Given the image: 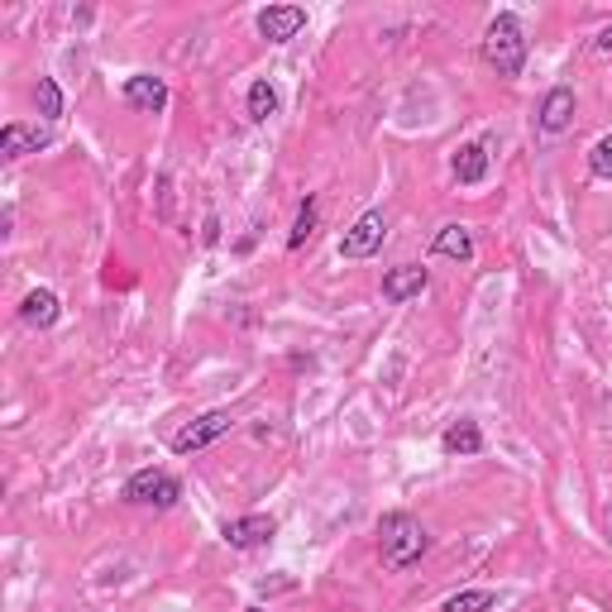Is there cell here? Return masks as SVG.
I'll list each match as a JSON object with an SVG mask.
<instances>
[{
    "instance_id": "21",
    "label": "cell",
    "mask_w": 612,
    "mask_h": 612,
    "mask_svg": "<svg viewBox=\"0 0 612 612\" xmlns=\"http://www.w3.org/2000/svg\"><path fill=\"white\" fill-rule=\"evenodd\" d=\"M593 48H599V53H612V24H608V29H599V39H593Z\"/></svg>"
},
{
    "instance_id": "20",
    "label": "cell",
    "mask_w": 612,
    "mask_h": 612,
    "mask_svg": "<svg viewBox=\"0 0 612 612\" xmlns=\"http://www.w3.org/2000/svg\"><path fill=\"white\" fill-rule=\"evenodd\" d=\"M584 164H589V177H599V182H612V135H599V139L589 144Z\"/></svg>"
},
{
    "instance_id": "13",
    "label": "cell",
    "mask_w": 612,
    "mask_h": 612,
    "mask_svg": "<svg viewBox=\"0 0 612 612\" xmlns=\"http://www.w3.org/2000/svg\"><path fill=\"white\" fill-rule=\"evenodd\" d=\"M58 316H62V302H58L53 287H29V293L20 297V326H29V330H53Z\"/></svg>"
},
{
    "instance_id": "10",
    "label": "cell",
    "mask_w": 612,
    "mask_h": 612,
    "mask_svg": "<svg viewBox=\"0 0 612 612\" xmlns=\"http://www.w3.org/2000/svg\"><path fill=\"white\" fill-rule=\"evenodd\" d=\"M254 29H259V39H268V43H293L306 29V6H264L254 14Z\"/></svg>"
},
{
    "instance_id": "9",
    "label": "cell",
    "mask_w": 612,
    "mask_h": 612,
    "mask_svg": "<svg viewBox=\"0 0 612 612\" xmlns=\"http://www.w3.org/2000/svg\"><path fill=\"white\" fill-rule=\"evenodd\" d=\"M431 287V268L426 264H393L383 273V302L388 306H407Z\"/></svg>"
},
{
    "instance_id": "1",
    "label": "cell",
    "mask_w": 612,
    "mask_h": 612,
    "mask_svg": "<svg viewBox=\"0 0 612 612\" xmlns=\"http://www.w3.org/2000/svg\"><path fill=\"white\" fill-rule=\"evenodd\" d=\"M431 551V531L422 526V517H412L407 507H393L378 517V560L388 574H407L426 560Z\"/></svg>"
},
{
    "instance_id": "4",
    "label": "cell",
    "mask_w": 612,
    "mask_h": 612,
    "mask_svg": "<svg viewBox=\"0 0 612 612\" xmlns=\"http://www.w3.org/2000/svg\"><path fill=\"white\" fill-rule=\"evenodd\" d=\"M230 431H235V416L225 412V407H216V412L191 416V422H187L182 431H172L168 450H172V455H197V450H206V445L225 441V436H230Z\"/></svg>"
},
{
    "instance_id": "18",
    "label": "cell",
    "mask_w": 612,
    "mask_h": 612,
    "mask_svg": "<svg viewBox=\"0 0 612 612\" xmlns=\"http://www.w3.org/2000/svg\"><path fill=\"white\" fill-rule=\"evenodd\" d=\"M316 225H320V201L306 191V201L297 206V220H293V230H287V249H306V239L316 235Z\"/></svg>"
},
{
    "instance_id": "3",
    "label": "cell",
    "mask_w": 612,
    "mask_h": 612,
    "mask_svg": "<svg viewBox=\"0 0 612 612\" xmlns=\"http://www.w3.org/2000/svg\"><path fill=\"white\" fill-rule=\"evenodd\" d=\"M120 497L130 507H154V512H168L182 503V478L168 474V470H135L130 478H125Z\"/></svg>"
},
{
    "instance_id": "5",
    "label": "cell",
    "mask_w": 612,
    "mask_h": 612,
    "mask_svg": "<svg viewBox=\"0 0 612 612\" xmlns=\"http://www.w3.org/2000/svg\"><path fill=\"white\" fill-rule=\"evenodd\" d=\"M383 239H388V216H383L378 206H368V211L340 235V259H349V264L374 259V254L383 249Z\"/></svg>"
},
{
    "instance_id": "19",
    "label": "cell",
    "mask_w": 612,
    "mask_h": 612,
    "mask_svg": "<svg viewBox=\"0 0 612 612\" xmlns=\"http://www.w3.org/2000/svg\"><path fill=\"white\" fill-rule=\"evenodd\" d=\"M493 608H497L493 589H460V593H450V599L441 603V612H493Z\"/></svg>"
},
{
    "instance_id": "7",
    "label": "cell",
    "mask_w": 612,
    "mask_h": 612,
    "mask_svg": "<svg viewBox=\"0 0 612 612\" xmlns=\"http://www.w3.org/2000/svg\"><path fill=\"white\" fill-rule=\"evenodd\" d=\"M273 536H278V522H273L268 512H245V517H230L220 526V541L230 545V551H264Z\"/></svg>"
},
{
    "instance_id": "22",
    "label": "cell",
    "mask_w": 612,
    "mask_h": 612,
    "mask_svg": "<svg viewBox=\"0 0 612 612\" xmlns=\"http://www.w3.org/2000/svg\"><path fill=\"white\" fill-rule=\"evenodd\" d=\"M245 612H264V608H259V603H249V608H245Z\"/></svg>"
},
{
    "instance_id": "16",
    "label": "cell",
    "mask_w": 612,
    "mask_h": 612,
    "mask_svg": "<svg viewBox=\"0 0 612 612\" xmlns=\"http://www.w3.org/2000/svg\"><path fill=\"white\" fill-rule=\"evenodd\" d=\"M283 110V101H278V87L268 82V77H259V82H249V91H245V116L254 120V125H268L273 116Z\"/></svg>"
},
{
    "instance_id": "14",
    "label": "cell",
    "mask_w": 612,
    "mask_h": 612,
    "mask_svg": "<svg viewBox=\"0 0 612 612\" xmlns=\"http://www.w3.org/2000/svg\"><path fill=\"white\" fill-rule=\"evenodd\" d=\"M431 254H436V259H450V264H474V230L460 220L441 225V230L431 235Z\"/></svg>"
},
{
    "instance_id": "15",
    "label": "cell",
    "mask_w": 612,
    "mask_h": 612,
    "mask_svg": "<svg viewBox=\"0 0 612 612\" xmlns=\"http://www.w3.org/2000/svg\"><path fill=\"white\" fill-rule=\"evenodd\" d=\"M483 426L478 422H470V416H460V422H450L445 431H441V450L450 460H474V455H483Z\"/></svg>"
},
{
    "instance_id": "6",
    "label": "cell",
    "mask_w": 612,
    "mask_h": 612,
    "mask_svg": "<svg viewBox=\"0 0 612 612\" xmlns=\"http://www.w3.org/2000/svg\"><path fill=\"white\" fill-rule=\"evenodd\" d=\"M120 101L139 110V116H164L168 101H172V91L164 77H154V72H135V77H125L120 82Z\"/></svg>"
},
{
    "instance_id": "17",
    "label": "cell",
    "mask_w": 612,
    "mask_h": 612,
    "mask_svg": "<svg viewBox=\"0 0 612 612\" xmlns=\"http://www.w3.org/2000/svg\"><path fill=\"white\" fill-rule=\"evenodd\" d=\"M34 110H39V120L48 125V130L68 116V96H62V87L53 82V77H39L34 82Z\"/></svg>"
},
{
    "instance_id": "11",
    "label": "cell",
    "mask_w": 612,
    "mask_h": 612,
    "mask_svg": "<svg viewBox=\"0 0 612 612\" xmlns=\"http://www.w3.org/2000/svg\"><path fill=\"white\" fill-rule=\"evenodd\" d=\"M43 149H53V130H39V125H24V120H10L0 130V158L6 164H20V158L43 154Z\"/></svg>"
},
{
    "instance_id": "12",
    "label": "cell",
    "mask_w": 612,
    "mask_h": 612,
    "mask_svg": "<svg viewBox=\"0 0 612 612\" xmlns=\"http://www.w3.org/2000/svg\"><path fill=\"white\" fill-rule=\"evenodd\" d=\"M488 172H493V154H488V144H460L455 154H450V177H455L460 187H483L488 182Z\"/></svg>"
},
{
    "instance_id": "2",
    "label": "cell",
    "mask_w": 612,
    "mask_h": 612,
    "mask_svg": "<svg viewBox=\"0 0 612 612\" xmlns=\"http://www.w3.org/2000/svg\"><path fill=\"white\" fill-rule=\"evenodd\" d=\"M526 58H531V39H526V24L517 10H497L488 29H483V62L497 72V77H522L526 72Z\"/></svg>"
},
{
    "instance_id": "8",
    "label": "cell",
    "mask_w": 612,
    "mask_h": 612,
    "mask_svg": "<svg viewBox=\"0 0 612 612\" xmlns=\"http://www.w3.org/2000/svg\"><path fill=\"white\" fill-rule=\"evenodd\" d=\"M574 110H579V96H574V87H551L541 96V110H536V130L545 135V139H560L574 125Z\"/></svg>"
}]
</instances>
